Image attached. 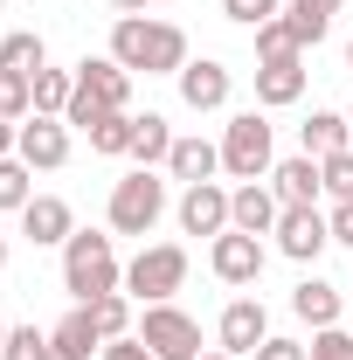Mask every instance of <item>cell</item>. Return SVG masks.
Masks as SVG:
<instances>
[{
	"label": "cell",
	"instance_id": "1",
	"mask_svg": "<svg viewBox=\"0 0 353 360\" xmlns=\"http://www.w3.org/2000/svg\"><path fill=\"white\" fill-rule=\"evenodd\" d=\"M111 63L146 70V77H180L194 56H187V28L174 21H153V14H118L111 21Z\"/></svg>",
	"mask_w": 353,
	"mask_h": 360
},
{
	"label": "cell",
	"instance_id": "2",
	"mask_svg": "<svg viewBox=\"0 0 353 360\" xmlns=\"http://www.w3.org/2000/svg\"><path fill=\"white\" fill-rule=\"evenodd\" d=\"M63 291H70L77 305L104 298V291H125V264H118V250H111L104 229H77V236L63 243Z\"/></svg>",
	"mask_w": 353,
	"mask_h": 360
},
{
	"label": "cell",
	"instance_id": "3",
	"mask_svg": "<svg viewBox=\"0 0 353 360\" xmlns=\"http://www.w3.org/2000/svg\"><path fill=\"white\" fill-rule=\"evenodd\" d=\"M125 104H132V70L111 63V56H84V63H77V97H70L63 118H70L77 132H90L104 111H125Z\"/></svg>",
	"mask_w": 353,
	"mask_h": 360
},
{
	"label": "cell",
	"instance_id": "4",
	"mask_svg": "<svg viewBox=\"0 0 353 360\" xmlns=\"http://www.w3.org/2000/svg\"><path fill=\"white\" fill-rule=\"evenodd\" d=\"M167 215V180L153 167H132L125 180H111V201H104V222L111 236H153Z\"/></svg>",
	"mask_w": 353,
	"mask_h": 360
},
{
	"label": "cell",
	"instance_id": "5",
	"mask_svg": "<svg viewBox=\"0 0 353 360\" xmlns=\"http://www.w3.org/2000/svg\"><path fill=\"white\" fill-rule=\"evenodd\" d=\"M277 167V139H270V118L264 111H236L222 125V174L229 180H270Z\"/></svg>",
	"mask_w": 353,
	"mask_h": 360
},
{
	"label": "cell",
	"instance_id": "6",
	"mask_svg": "<svg viewBox=\"0 0 353 360\" xmlns=\"http://www.w3.org/2000/svg\"><path fill=\"white\" fill-rule=\"evenodd\" d=\"M180 284H187V250L180 243H146L125 264V298H139V305H167Z\"/></svg>",
	"mask_w": 353,
	"mask_h": 360
},
{
	"label": "cell",
	"instance_id": "7",
	"mask_svg": "<svg viewBox=\"0 0 353 360\" xmlns=\"http://www.w3.org/2000/svg\"><path fill=\"white\" fill-rule=\"evenodd\" d=\"M139 340L153 347V360H201V319H187L174 298H167V305H146Z\"/></svg>",
	"mask_w": 353,
	"mask_h": 360
},
{
	"label": "cell",
	"instance_id": "8",
	"mask_svg": "<svg viewBox=\"0 0 353 360\" xmlns=\"http://www.w3.org/2000/svg\"><path fill=\"white\" fill-rule=\"evenodd\" d=\"M208 270H215L222 284L250 291V284L264 277V236H243V229H222L215 243H208Z\"/></svg>",
	"mask_w": 353,
	"mask_h": 360
},
{
	"label": "cell",
	"instance_id": "9",
	"mask_svg": "<svg viewBox=\"0 0 353 360\" xmlns=\"http://www.w3.org/2000/svg\"><path fill=\"white\" fill-rule=\"evenodd\" d=\"M215 340H222V354H257L270 340V312H264V298H229L222 305V319H215Z\"/></svg>",
	"mask_w": 353,
	"mask_h": 360
},
{
	"label": "cell",
	"instance_id": "10",
	"mask_svg": "<svg viewBox=\"0 0 353 360\" xmlns=\"http://www.w3.org/2000/svg\"><path fill=\"white\" fill-rule=\"evenodd\" d=\"M180 236H208L215 243L222 229H229V187L222 180H194V187H180Z\"/></svg>",
	"mask_w": 353,
	"mask_h": 360
},
{
	"label": "cell",
	"instance_id": "11",
	"mask_svg": "<svg viewBox=\"0 0 353 360\" xmlns=\"http://www.w3.org/2000/svg\"><path fill=\"white\" fill-rule=\"evenodd\" d=\"M270 236H277V250H284L291 264H319V250L333 243V222H326L319 208H284Z\"/></svg>",
	"mask_w": 353,
	"mask_h": 360
},
{
	"label": "cell",
	"instance_id": "12",
	"mask_svg": "<svg viewBox=\"0 0 353 360\" xmlns=\"http://www.w3.org/2000/svg\"><path fill=\"white\" fill-rule=\"evenodd\" d=\"M14 160H28L35 174H56V167L70 160V118H21Z\"/></svg>",
	"mask_w": 353,
	"mask_h": 360
},
{
	"label": "cell",
	"instance_id": "13",
	"mask_svg": "<svg viewBox=\"0 0 353 360\" xmlns=\"http://www.w3.org/2000/svg\"><path fill=\"white\" fill-rule=\"evenodd\" d=\"M174 84H180V104L187 111H222L229 90H236V77H229V63H215V56H194Z\"/></svg>",
	"mask_w": 353,
	"mask_h": 360
},
{
	"label": "cell",
	"instance_id": "14",
	"mask_svg": "<svg viewBox=\"0 0 353 360\" xmlns=\"http://www.w3.org/2000/svg\"><path fill=\"white\" fill-rule=\"evenodd\" d=\"M21 236H28L35 250H63V243L77 236V215H70V201H63V194H35V201L21 208Z\"/></svg>",
	"mask_w": 353,
	"mask_h": 360
},
{
	"label": "cell",
	"instance_id": "15",
	"mask_svg": "<svg viewBox=\"0 0 353 360\" xmlns=\"http://www.w3.org/2000/svg\"><path fill=\"white\" fill-rule=\"evenodd\" d=\"M277 215H284V201H277V187H264V180H243L229 194V229H243V236H270Z\"/></svg>",
	"mask_w": 353,
	"mask_h": 360
},
{
	"label": "cell",
	"instance_id": "16",
	"mask_svg": "<svg viewBox=\"0 0 353 360\" xmlns=\"http://www.w3.org/2000/svg\"><path fill=\"white\" fill-rule=\"evenodd\" d=\"M270 187H277V201H284V208H319L326 174H319V160H312V153H291V160H277V167H270Z\"/></svg>",
	"mask_w": 353,
	"mask_h": 360
},
{
	"label": "cell",
	"instance_id": "17",
	"mask_svg": "<svg viewBox=\"0 0 353 360\" xmlns=\"http://www.w3.org/2000/svg\"><path fill=\"white\" fill-rule=\"evenodd\" d=\"M167 174H174L180 187H194V180H215V174H222V139H201V132L174 139V153H167Z\"/></svg>",
	"mask_w": 353,
	"mask_h": 360
},
{
	"label": "cell",
	"instance_id": "18",
	"mask_svg": "<svg viewBox=\"0 0 353 360\" xmlns=\"http://www.w3.org/2000/svg\"><path fill=\"white\" fill-rule=\"evenodd\" d=\"M291 312L305 319L312 333H326V326H340V312H347V291H340V284H326V277L312 270L305 284L291 291Z\"/></svg>",
	"mask_w": 353,
	"mask_h": 360
},
{
	"label": "cell",
	"instance_id": "19",
	"mask_svg": "<svg viewBox=\"0 0 353 360\" xmlns=\"http://www.w3.org/2000/svg\"><path fill=\"white\" fill-rule=\"evenodd\" d=\"M305 97V56H291V63H257V104L264 111H284V104H298Z\"/></svg>",
	"mask_w": 353,
	"mask_h": 360
},
{
	"label": "cell",
	"instance_id": "20",
	"mask_svg": "<svg viewBox=\"0 0 353 360\" xmlns=\"http://www.w3.org/2000/svg\"><path fill=\"white\" fill-rule=\"evenodd\" d=\"M298 146H305L312 160H333V153H347V146H353L347 111H312L305 125H298Z\"/></svg>",
	"mask_w": 353,
	"mask_h": 360
},
{
	"label": "cell",
	"instance_id": "21",
	"mask_svg": "<svg viewBox=\"0 0 353 360\" xmlns=\"http://www.w3.org/2000/svg\"><path fill=\"white\" fill-rule=\"evenodd\" d=\"M56 354H70V360H90V354H104V333H97V319H90V305H77V312L63 319L56 333Z\"/></svg>",
	"mask_w": 353,
	"mask_h": 360
},
{
	"label": "cell",
	"instance_id": "22",
	"mask_svg": "<svg viewBox=\"0 0 353 360\" xmlns=\"http://www.w3.org/2000/svg\"><path fill=\"white\" fill-rule=\"evenodd\" d=\"M0 70H21V77H35V70H49V49L35 28H14V35H0Z\"/></svg>",
	"mask_w": 353,
	"mask_h": 360
},
{
	"label": "cell",
	"instance_id": "23",
	"mask_svg": "<svg viewBox=\"0 0 353 360\" xmlns=\"http://www.w3.org/2000/svg\"><path fill=\"white\" fill-rule=\"evenodd\" d=\"M167 153H174V125H167L160 111H146L139 132H132V160L139 167H167Z\"/></svg>",
	"mask_w": 353,
	"mask_h": 360
},
{
	"label": "cell",
	"instance_id": "24",
	"mask_svg": "<svg viewBox=\"0 0 353 360\" xmlns=\"http://www.w3.org/2000/svg\"><path fill=\"white\" fill-rule=\"evenodd\" d=\"M77 97V70H35V118H63Z\"/></svg>",
	"mask_w": 353,
	"mask_h": 360
},
{
	"label": "cell",
	"instance_id": "25",
	"mask_svg": "<svg viewBox=\"0 0 353 360\" xmlns=\"http://www.w3.org/2000/svg\"><path fill=\"white\" fill-rule=\"evenodd\" d=\"M132 132H139L132 111H104V118L90 125V153H111V160H118V153H132Z\"/></svg>",
	"mask_w": 353,
	"mask_h": 360
},
{
	"label": "cell",
	"instance_id": "26",
	"mask_svg": "<svg viewBox=\"0 0 353 360\" xmlns=\"http://www.w3.org/2000/svg\"><path fill=\"white\" fill-rule=\"evenodd\" d=\"M28 201H35V167H28V160H0V208L21 215Z\"/></svg>",
	"mask_w": 353,
	"mask_h": 360
},
{
	"label": "cell",
	"instance_id": "27",
	"mask_svg": "<svg viewBox=\"0 0 353 360\" xmlns=\"http://www.w3.org/2000/svg\"><path fill=\"white\" fill-rule=\"evenodd\" d=\"M0 118H35V77H21V70H0Z\"/></svg>",
	"mask_w": 353,
	"mask_h": 360
},
{
	"label": "cell",
	"instance_id": "28",
	"mask_svg": "<svg viewBox=\"0 0 353 360\" xmlns=\"http://www.w3.org/2000/svg\"><path fill=\"white\" fill-rule=\"evenodd\" d=\"M90 319H97L104 340H125L132 333V298L125 291H104V298H90Z\"/></svg>",
	"mask_w": 353,
	"mask_h": 360
},
{
	"label": "cell",
	"instance_id": "29",
	"mask_svg": "<svg viewBox=\"0 0 353 360\" xmlns=\"http://www.w3.org/2000/svg\"><path fill=\"white\" fill-rule=\"evenodd\" d=\"M250 35H257V56H264V63H291V56H305L284 14H277V21H264V28H250Z\"/></svg>",
	"mask_w": 353,
	"mask_h": 360
},
{
	"label": "cell",
	"instance_id": "30",
	"mask_svg": "<svg viewBox=\"0 0 353 360\" xmlns=\"http://www.w3.org/2000/svg\"><path fill=\"white\" fill-rule=\"evenodd\" d=\"M284 21H291L298 49H319L326 35H333V21H326V14H312V7H284Z\"/></svg>",
	"mask_w": 353,
	"mask_h": 360
},
{
	"label": "cell",
	"instance_id": "31",
	"mask_svg": "<svg viewBox=\"0 0 353 360\" xmlns=\"http://www.w3.org/2000/svg\"><path fill=\"white\" fill-rule=\"evenodd\" d=\"M319 174H326V194L333 201H353V146L333 153V160H319Z\"/></svg>",
	"mask_w": 353,
	"mask_h": 360
},
{
	"label": "cell",
	"instance_id": "32",
	"mask_svg": "<svg viewBox=\"0 0 353 360\" xmlns=\"http://www.w3.org/2000/svg\"><path fill=\"white\" fill-rule=\"evenodd\" d=\"M222 14H229L236 28H264V21L284 14V7H277V0H222Z\"/></svg>",
	"mask_w": 353,
	"mask_h": 360
},
{
	"label": "cell",
	"instance_id": "33",
	"mask_svg": "<svg viewBox=\"0 0 353 360\" xmlns=\"http://www.w3.org/2000/svg\"><path fill=\"white\" fill-rule=\"evenodd\" d=\"M0 360H49V333H35V326H14Z\"/></svg>",
	"mask_w": 353,
	"mask_h": 360
},
{
	"label": "cell",
	"instance_id": "34",
	"mask_svg": "<svg viewBox=\"0 0 353 360\" xmlns=\"http://www.w3.org/2000/svg\"><path fill=\"white\" fill-rule=\"evenodd\" d=\"M312 360H353V333L347 326H326V333H312Z\"/></svg>",
	"mask_w": 353,
	"mask_h": 360
},
{
	"label": "cell",
	"instance_id": "35",
	"mask_svg": "<svg viewBox=\"0 0 353 360\" xmlns=\"http://www.w3.org/2000/svg\"><path fill=\"white\" fill-rule=\"evenodd\" d=\"M97 360H153V347L139 340V333H125V340H104V354Z\"/></svg>",
	"mask_w": 353,
	"mask_h": 360
},
{
	"label": "cell",
	"instance_id": "36",
	"mask_svg": "<svg viewBox=\"0 0 353 360\" xmlns=\"http://www.w3.org/2000/svg\"><path fill=\"white\" fill-rule=\"evenodd\" d=\"M250 360H312V354L298 347V340H277V333H270V340H264V347H257Z\"/></svg>",
	"mask_w": 353,
	"mask_h": 360
},
{
	"label": "cell",
	"instance_id": "37",
	"mask_svg": "<svg viewBox=\"0 0 353 360\" xmlns=\"http://www.w3.org/2000/svg\"><path fill=\"white\" fill-rule=\"evenodd\" d=\"M326 222H333V243L353 250V201H333V215H326Z\"/></svg>",
	"mask_w": 353,
	"mask_h": 360
},
{
	"label": "cell",
	"instance_id": "38",
	"mask_svg": "<svg viewBox=\"0 0 353 360\" xmlns=\"http://www.w3.org/2000/svg\"><path fill=\"white\" fill-rule=\"evenodd\" d=\"M14 146H21V125H14V118H0V160H14Z\"/></svg>",
	"mask_w": 353,
	"mask_h": 360
},
{
	"label": "cell",
	"instance_id": "39",
	"mask_svg": "<svg viewBox=\"0 0 353 360\" xmlns=\"http://www.w3.org/2000/svg\"><path fill=\"white\" fill-rule=\"evenodd\" d=\"M291 7H312V14H326V21H333V14H340L347 0H291Z\"/></svg>",
	"mask_w": 353,
	"mask_h": 360
},
{
	"label": "cell",
	"instance_id": "40",
	"mask_svg": "<svg viewBox=\"0 0 353 360\" xmlns=\"http://www.w3.org/2000/svg\"><path fill=\"white\" fill-rule=\"evenodd\" d=\"M111 7H118V14H146L153 0H111Z\"/></svg>",
	"mask_w": 353,
	"mask_h": 360
},
{
	"label": "cell",
	"instance_id": "41",
	"mask_svg": "<svg viewBox=\"0 0 353 360\" xmlns=\"http://www.w3.org/2000/svg\"><path fill=\"white\" fill-rule=\"evenodd\" d=\"M201 360H243V354H222V347H215V354H201Z\"/></svg>",
	"mask_w": 353,
	"mask_h": 360
},
{
	"label": "cell",
	"instance_id": "42",
	"mask_svg": "<svg viewBox=\"0 0 353 360\" xmlns=\"http://www.w3.org/2000/svg\"><path fill=\"white\" fill-rule=\"evenodd\" d=\"M7 333H14V326H7V319H0V354H7Z\"/></svg>",
	"mask_w": 353,
	"mask_h": 360
},
{
	"label": "cell",
	"instance_id": "43",
	"mask_svg": "<svg viewBox=\"0 0 353 360\" xmlns=\"http://www.w3.org/2000/svg\"><path fill=\"white\" fill-rule=\"evenodd\" d=\"M0 270H7V236H0Z\"/></svg>",
	"mask_w": 353,
	"mask_h": 360
},
{
	"label": "cell",
	"instance_id": "44",
	"mask_svg": "<svg viewBox=\"0 0 353 360\" xmlns=\"http://www.w3.org/2000/svg\"><path fill=\"white\" fill-rule=\"evenodd\" d=\"M347 125H353V104H347Z\"/></svg>",
	"mask_w": 353,
	"mask_h": 360
},
{
	"label": "cell",
	"instance_id": "45",
	"mask_svg": "<svg viewBox=\"0 0 353 360\" xmlns=\"http://www.w3.org/2000/svg\"><path fill=\"white\" fill-rule=\"evenodd\" d=\"M347 63H353V42H347Z\"/></svg>",
	"mask_w": 353,
	"mask_h": 360
}]
</instances>
